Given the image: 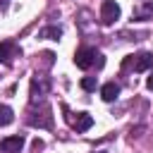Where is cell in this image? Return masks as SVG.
Listing matches in <instances>:
<instances>
[{
  "instance_id": "52a82bcc",
  "label": "cell",
  "mask_w": 153,
  "mask_h": 153,
  "mask_svg": "<svg viewBox=\"0 0 153 153\" xmlns=\"http://www.w3.org/2000/svg\"><path fill=\"white\" fill-rule=\"evenodd\" d=\"M22 55V48L14 43V41H2L0 43V62L2 65H10L14 57H19Z\"/></svg>"
},
{
  "instance_id": "277c9868",
  "label": "cell",
  "mask_w": 153,
  "mask_h": 153,
  "mask_svg": "<svg viewBox=\"0 0 153 153\" xmlns=\"http://www.w3.org/2000/svg\"><path fill=\"white\" fill-rule=\"evenodd\" d=\"M124 67L134 69V72H146L153 67V55L151 53H139V55H129L124 60Z\"/></svg>"
},
{
  "instance_id": "30bf717a",
  "label": "cell",
  "mask_w": 153,
  "mask_h": 153,
  "mask_svg": "<svg viewBox=\"0 0 153 153\" xmlns=\"http://www.w3.org/2000/svg\"><path fill=\"white\" fill-rule=\"evenodd\" d=\"M60 36H62V26H57V24H53V26H45V29H41V31H38V38L60 41Z\"/></svg>"
},
{
  "instance_id": "5bb4252c",
  "label": "cell",
  "mask_w": 153,
  "mask_h": 153,
  "mask_svg": "<svg viewBox=\"0 0 153 153\" xmlns=\"http://www.w3.org/2000/svg\"><path fill=\"white\" fill-rule=\"evenodd\" d=\"M146 88H151V91H153V72H151V76L146 79Z\"/></svg>"
},
{
  "instance_id": "8992f818",
  "label": "cell",
  "mask_w": 153,
  "mask_h": 153,
  "mask_svg": "<svg viewBox=\"0 0 153 153\" xmlns=\"http://www.w3.org/2000/svg\"><path fill=\"white\" fill-rule=\"evenodd\" d=\"M120 5L115 2V0H103V5H100V22L105 24V26H110V24H115L117 19H120Z\"/></svg>"
},
{
  "instance_id": "5b68a950",
  "label": "cell",
  "mask_w": 153,
  "mask_h": 153,
  "mask_svg": "<svg viewBox=\"0 0 153 153\" xmlns=\"http://www.w3.org/2000/svg\"><path fill=\"white\" fill-rule=\"evenodd\" d=\"M48 88H50V79L36 74V76L31 79V103H43Z\"/></svg>"
},
{
  "instance_id": "6da1fadb",
  "label": "cell",
  "mask_w": 153,
  "mask_h": 153,
  "mask_svg": "<svg viewBox=\"0 0 153 153\" xmlns=\"http://www.w3.org/2000/svg\"><path fill=\"white\" fill-rule=\"evenodd\" d=\"M53 110H50V105L43 100V103H31V108H29V117H26V122L31 124V127H38V129H50L53 127V115H50Z\"/></svg>"
},
{
  "instance_id": "7c38bea8",
  "label": "cell",
  "mask_w": 153,
  "mask_h": 153,
  "mask_svg": "<svg viewBox=\"0 0 153 153\" xmlns=\"http://www.w3.org/2000/svg\"><path fill=\"white\" fill-rule=\"evenodd\" d=\"M14 122V112L10 105H0V127H7Z\"/></svg>"
},
{
  "instance_id": "4fadbf2b",
  "label": "cell",
  "mask_w": 153,
  "mask_h": 153,
  "mask_svg": "<svg viewBox=\"0 0 153 153\" xmlns=\"http://www.w3.org/2000/svg\"><path fill=\"white\" fill-rule=\"evenodd\" d=\"M79 86H81L84 91H96V86H98V79H96V76H84Z\"/></svg>"
},
{
  "instance_id": "ba28073f",
  "label": "cell",
  "mask_w": 153,
  "mask_h": 153,
  "mask_svg": "<svg viewBox=\"0 0 153 153\" xmlns=\"http://www.w3.org/2000/svg\"><path fill=\"white\" fill-rule=\"evenodd\" d=\"M22 146H24V136L22 134L19 136H7V139L0 141V151L2 153H19Z\"/></svg>"
},
{
  "instance_id": "8fae6325",
  "label": "cell",
  "mask_w": 153,
  "mask_h": 153,
  "mask_svg": "<svg viewBox=\"0 0 153 153\" xmlns=\"http://www.w3.org/2000/svg\"><path fill=\"white\" fill-rule=\"evenodd\" d=\"M151 17H153V5H143V7H139V10L131 12V19H139V22L151 19Z\"/></svg>"
},
{
  "instance_id": "9c48e42d",
  "label": "cell",
  "mask_w": 153,
  "mask_h": 153,
  "mask_svg": "<svg viewBox=\"0 0 153 153\" xmlns=\"http://www.w3.org/2000/svg\"><path fill=\"white\" fill-rule=\"evenodd\" d=\"M117 96H120V84H115V81H108V84L100 88V98H103L105 103H112Z\"/></svg>"
},
{
  "instance_id": "7a4b0ae2",
  "label": "cell",
  "mask_w": 153,
  "mask_h": 153,
  "mask_svg": "<svg viewBox=\"0 0 153 153\" xmlns=\"http://www.w3.org/2000/svg\"><path fill=\"white\" fill-rule=\"evenodd\" d=\"M74 65L79 67V69H88V67H103L105 65V60H103V55L96 50V48H91V45H84V48H79L76 53H74Z\"/></svg>"
},
{
  "instance_id": "3957f363",
  "label": "cell",
  "mask_w": 153,
  "mask_h": 153,
  "mask_svg": "<svg viewBox=\"0 0 153 153\" xmlns=\"http://www.w3.org/2000/svg\"><path fill=\"white\" fill-rule=\"evenodd\" d=\"M62 110L67 112V115H65V120L69 122V127H72L74 131H86V129H91V124H93V117H91L88 112H76V115H74V112H69L65 105H62Z\"/></svg>"
}]
</instances>
